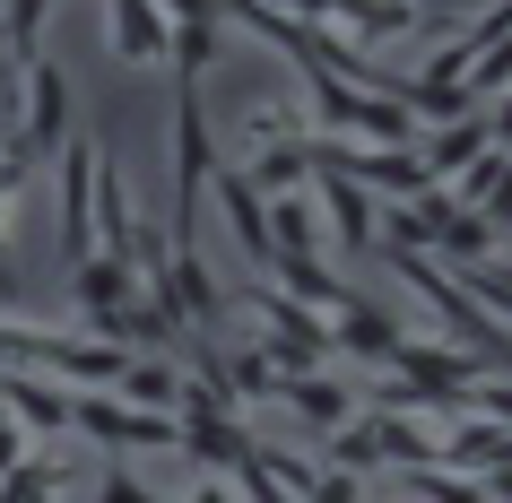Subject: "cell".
<instances>
[{
    "label": "cell",
    "mask_w": 512,
    "mask_h": 503,
    "mask_svg": "<svg viewBox=\"0 0 512 503\" xmlns=\"http://www.w3.org/2000/svg\"><path fill=\"white\" fill-rule=\"evenodd\" d=\"M165 9L157 0H105V53L113 61H131V70H157L165 61Z\"/></svg>",
    "instance_id": "3957f363"
},
{
    "label": "cell",
    "mask_w": 512,
    "mask_h": 503,
    "mask_svg": "<svg viewBox=\"0 0 512 503\" xmlns=\"http://www.w3.org/2000/svg\"><path fill=\"white\" fill-rule=\"evenodd\" d=\"M400 347H408V330L382 313V304H356V295H348V313L330 321V356H365V365L391 373V356H400Z\"/></svg>",
    "instance_id": "8992f818"
},
{
    "label": "cell",
    "mask_w": 512,
    "mask_h": 503,
    "mask_svg": "<svg viewBox=\"0 0 512 503\" xmlns=\"http://www.w3.org/2000/svg\"><path fill=\"white\" fill-rule=\"evenodd\" d=\"M44 18H53V0H0V61H44Z\"/></svg>",
    "instance_id": "4fadbf2b"
},
{
    "label": "cell",
    "mask_w": 512,
    "mask_h": 503,
    "mask_svg": "<svg viewBox=\"0 0 512 503\" xmlns=\"http://www.w3.org/2000/svg\"><path fill=\"white\" fill-rule=\"evenodd\" d=\"M139 226V200H131V174L113 165V148H96V252H122V235Z\"/></svg>",
    "instance_id": "8fae6325"
},
{
    "label": "cell",
    "mask_w": 512,
    "mask_h": 503,
    "mask_svg": "<svg viewBox=\"0 0 512 503\" xmlns=\"http://www.w3.org/2000/svg\"><path fill=\"white\" fill-rule=\"evenodd\" d=\"M0 243H9V235H0Z\"/></svg>",
    "instance_id": "44dd1931"
},
{
    "label": "cell",
    "mask_w": 512,
    "mask_h": 503,
    "mask_svg": "<svg viewBox=\"0 0 512 503\" xmlns=\"http://www.w3.org/2000/svg\"><path fill=\"white\" fill-rule=\"evenodd\" d=\"M270 399H287L313 434H330V425H348L356 417V391H339L330 373H270Z\"/></svg>",
    "instance_id": "52a82bcc"
},
{
    "label": "cell",
    "mask_w": 512,
    "mask_h": 503,
    "mask_svg": "<svg viewBox=\"0 0 512 503\" xmlns=\"http://www.w3.org/2000/svg\"><path fill=\"white\" fill-rule=\"evenodd\" d=\"M287 18H304V27H322V18H330V0H287Z\"/></svg>",
    "instance_id": "ffe728a7"
},
{
    "label": "cell",
    "mask_w": 512,
    "mask_h": 503,
    "mask_svg": "<svg viewBox=\"0 0 512 503\" xmlns=\"http://www.w3.org/2000/svg\"><path fill=\"white\" fill-rule=\"evenodd\" d=\"M113 399H122V408H148V417H174V408H183V373L165 365V356H122Z\"/></svg>",
    "instance_id": "9c48e42d"
},
{
    "label": "cell",
    "mask_w": 512,
    "mask_h": 503,
    "mask_svg": "<svg viewBox=\"0 0 512 503\" xmlns=\"http://www.w3.org/2000/svg\"><path fill=\"white\" fill-rule=\"evenodd\" d=\"M261 217H270V252H313V243H322V217H313L304 191H296V200H270Z\"/></svg>",
    "instance_id": "5bb4252c"
},
{
    "label": "cell",
    "mask_w": 512,
    "mask_h": 503,
    "mask_svg": "<svg viewBox=\"0 0 512 503\" xmlns=\"http://www.w3.org/2000/svg\"><path fill=\"white\" fill-rule=\"evenodd\" d=\"M486 148H504V113H452V122L417 148V165H426V183H452L460 165H478Z\"/></svg>",
    "instance_id": "7a4b0ae2"
},
{
    "label": "cell",
    "mask_w": 512,
    "mask_h": 503,
    "mask_svg": "<svg viewBox=\"0 0 512 503\" xmlns=\"http://www.w3.org/2000/svg\"><path fill=\"white\" fill-rule=\"evenodd\" d=\"M235 174L252 183V200H261V209H270V200H296V191L313 183V139H270V148H243Z\"/></svg>",
    "instance_id": "277c9868"
},
{
    "label": "cell",
    "mask_w": 512,
    "mask_h": 503,
    "mask_svg": "<svg viewBox=\"0 0 512 503\" xmlns=\"http://www.w3.org/2000/svg\"><path fill=\"white\" fill-rule=\"evenodd\" d=\"M469 304H486V321H504V261H460Z\"/></svg>",
    "instance_id": "2e32d148"
},
{
    "label": "cell",
    "mask_w": 512,
    "mask_h": 503,
    "mask_svg": "<svg viewBox=\"0 0 512 503\" xmlns=\"http://www.w3.org/2000/svg\"><path fill=\"white\" fill-rule=\"evenodd\" d=\"M270 139H304V113L296 105H252L243 113V148H270Z\"/></svg>",
    "instance_id": "9a60e30c"
},
{
    "label": "cell",
    "mask_w": 512,
    "mask_h": 503,
    "mask_svg": "<svg viewBox=\"0 0 512 503\" xmlns=\"http://www.w3.org/2000/svg\"><path fill=\"white\" fill-rule=\"evenodd\" d=\"M96 503H157V495H148L122 460H105V469H96Z\"/></svg>",
    "instance_id": "ac0fdd59"
},
{
    "label": "cell",
    "mask_w": 512,
    "mask_h": 503,
    "mask_svg": "<svg viewBox=\"0 0 512 503\" xmlns=\"http://www.w3.org/2000/svg\"><path fill=\"white\" fill-rule=\"evenodd\" d=\"M313 183H322V226L339 235V252H374V226H382L374 191L348 183V174H330V165H313Z\"/></svg>",
    "instance_id": "5b68a950"
},
{
    "label": "cell",
    "mask_w": 512,
    "mask_h": 503,
    "mask_svg": "<svg viewBox=\"0 0 512 503\" xmlns=\"http://www.w3.org/2000/svg\"><path fill=\"white\" fill-rule=\"evenodd\" d=\"M27 183H35V157L9 139V148H0V235H9V209H18V191H27Z\"/></svg>",
    "instance_id": "e0dca14e"
},
{
    "label": "cell",
    "mask_w": 512,
    "mask_h": 503,
    "mask_svg": "<svg viewBox=\"0 0 512 503\" xmlns=\"http://www.w3.org/2000/svg\"><path fill=\"white\" fill-rule=\"evenodd\" d=\"M70 304H79V330L105 321V313H122V304H131V269L113 261V252H87V261L70 269Z\"/></svg>",
    "instance_id": "30bf717a"
},
{
    "label": "cell",
    "mask_w": 512,
    "mask_h": 503,
    "mask_svg": "<svg viewBox=\"0 0 512 503\" xmlns=\"http://www.w3.org/2000/svg\"><path fill=\"white\" fill-rule=\"evenodd\" d=\"M417 18H460V9H478V0H408Z\"/></svg>",
    "instance_id": "d6986e66"
},
{
    "label": "cell",
    "mask_w": 512,
    "mask_h": 503,
    "mask_svg": "<svg viewBox=\"0 0 512 503\" xmlns=\"http://www.w3.org/2000/svg\"><path fill=\"white\" fill-rule=\"evenodd\" d=\"M18 79H27V122H18V148L44 165V157H61V148H70V131H79V87H70V70H61L53 53L27 61Z\"/></svg>",
    "instance_id": "6da1fadb"
},
{
    "label": "cell",
    "mask_w": 512,
    "mask_h": 503,
    "mask_svg": "<svg viewBox=\"0 0 512 503\" xmlns=\"http://www.w3.org/2000/svg\"><path fill=\"white\" fill-rule=\"evenodd\" d=\"M209 191H217V209H226V226H235L243 261L270 269V217H261V200H252V183H243V174H209Z\"/></svg>",
    "instance_id": "7c38bea8"
},
{
    "label": "cell",
    "mask_w": 512,
    "mask_h": 503,
    "mask_svg": "<svg viewBox=\"0 0 512 503\" xmlns=\"http://www.w3.org/2000/svg\"><path fill=\"white\" fill-rule=\"evenodd\" d=\"M322 27H339L348 44H391V35H417L426 18H417L408 0H330Z\"/></svg>",
    "instance_id": "ba28073f"
}]
</instances>
